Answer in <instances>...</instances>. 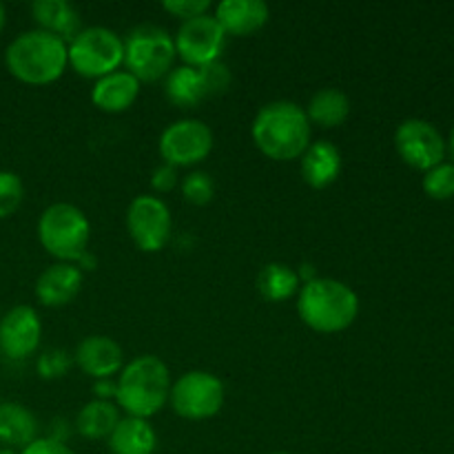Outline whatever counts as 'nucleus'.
I'll return each instance as SVG.
<instances>
[{"label":"nucleus","instance_id":"c756f323","mask_svg":"<svg viewBox=\"0 0 454 454\" xmlns=\"http://www.w3.org/2000/svg\"><path fill=\"white\" fill-rule=\"evenodd\" d=\"M164 12L173 13L180 20H191L195 16L211 12V0H164Z\"/></svg>","mask_w":454,"mask_h":454},{"label":"nucleus","instance_id":"6ab92c4d","mask_svg":"<svg viewBox=\"0 0 454 454\" xmlns=\"http://www.w3.org/2000/svg\"><path fill=\"white\" fill-rule=\"evenodd\" d=\"M31 16L38 22V29L49 31L65 43H69L82 29V16L67 0H34Z\"/></svg>","mask_w":454,"mask_h":454},{"label":"nucleus","instance_id":"aec40b11","mask_svg":"<svg viewBox=\"0 0 454 454\" xmlns=\"http://www.w3.org/2000/svg\"><path fill=\"white\" fill-rule=\"evenodd\" d=\"M164 93L180 109H191V106L200 105L202 100L211 98L202 67L191 65L173 67L168 71V75L164 78Z\"/></svg>","mask_w":454,"mask_h":454},{"label":"nucleus","instance_id":"4c0bfd02","mask_svg":"<svg viewBox=\"0 0 454 454\" xmlns=\"http://www.w3.org/2000/svg\"><path fill=\"white\" fill-rule=\"evenodd\" d=\"M448 146H450V153H452V160H454V127L450 131V142H448Z\"/></svg>","mask_w":454,"mask_h":454},{"label":"nucleus","instance_id":"473e14b6","mask_svg":"<svg viewBox=\"0 0 454 454\" xmlns=\"http://www.w3.org/2000/svg\"><path fill=\"white\" fill-rule=\"evenodd\" d=\"M18 454H75L67 443L56 442L51 437H38L29 443V446L22 448Z\"/></svg>","mask_w":454,"mask_h":454},{"label":"nucleus","instance_id":"b1692460","mask_svg":"<svg viewBox=\"0 0 454 454\" xmlns=\"http://www.w3.org/2000/svg\"><path fill=\"white\" fill-rule=\"evenodd\" d=\"M255 288L266 301H284L300 293L301 282L293 266L284 264V262H269L257 273Z\"/></svg>","mask_w":454,"mask_h":454},{"label":"nucleus","instance_id":"f257e3e1","mask_svg":"<svg viewBox=\"0 0 454 454\" xmlns=\"http://www.w3.org/2000/svg\"><path fill=\"white\" fill-rule=\"evenodd\" d=\"M251 136L266 158L288 162L300 158L313 142V124L297 102L273 100L255 114Z\"/></svg>","mask_w":454,"mask_h":454},{"label":"nucleus","instance_id":"393cba45","mask_svg":"<svg viewBox=\"0 0 454 454\" xmlns=\"http://www.w3.org/2000/svg\"><path fill=\"white\" fill-rule=\"evenodd\" d=\"M120 408L115 402H102V399H91L80 408L78 417H75V430L82 434L84 439H109L114 428L118 426Z\"/></svg>","mask_w":454,"mask_h":454},{"label":"nucleus","instance_id":"9b49d317","mask_svg":"<svg viewBox=\"0 0 454 454\" xmlns=\"http://www.w3.org/2000/svg\"><path fill=\"white\" fill-rule=\"evenodd\" d=\"M173 43H176V51L184 60V65L204 67L220 60L226 44V31L208 12L191 18V20H182L180 29L173 35Z\"/></svg>","mask_w":454,"mask_h":454},{"label":"nucleus","instance_id":"a211bd4d","mask_svg":"<svg viewBox=\"0 0 454 454\" xmlns=\"http://www.w3.org/2000/svg\"><path fill=\"white\" fill-rule=\"evenodd\" d=\"M301 177L313 189H326L341 173V151L331 140H315L300 155Z\"/></svg>","mask_w":454,"mask_h":454},{"label":"nucleus","instance_id":"72a5a7b5","mask_svg":"<svg viewBox=\"0 0 454 454\" xmlns=\"http://www.w3.org/2000/svg\"><path fill=\"white\" fill-rule=\"evenodd\" d=\"M93 395L96 399L102 402H115V395H118V380L109 377V380H96L93 381Z\"/></svg>","mask_w":454,"mask_h":454},{"label":"nucleus","instance_id":"bb28decb","mask_svg":"<svg viewBox=\"0 0 454 454\" xmlns=\"http://www.w3.org/2000/svg\"><path fill=\"white\" fill-rule=\"evenodd\" d=\"M421 186L433 200L454 198V162H442L437 167L428 168L424 173Z\"/></svg>","mask_w":454,"mask_h":454},{"label":"nucleus","instance_id":"c9c22d12","mask_svg":"<svg viewBox=\"0 0 454 454\" xmlns=\"http://www.w3.org/2000/svg\"><path fill=\"white\" fill-rule=\"evenodd\" d=\"M96 264H98V257L93 255L91 251L82 253V255H80V260L75 262V266H78V269L82 270V273H84V270H93V269H96Z\"/></svg>","mask_w":454,"mask_h":454},{"label":"nucleus","instance_id":"9d476101","mask_svg":"<svg viewBox=\"0 0 454 454\" xmlns=\"http://www.w3.org/2000/svg\"><path fill=\"white\" fill-rule=\"evenodd\" d=\"M213 145H215V137L204 120L182 118L168 124L160 133L158 149L164 162L177 168L193 167V164L207 160L213 151Z\"/></svg>","mask_w":454,"mask_h":454},{"label":"nucleus","instance_id":"e433bc0d","mask_svg":"<svg viewBox=\"0 0 454 454\" xmlns=\"http://www.w3.org/2000/svg\"><path fill=\"white\" fill-rule=\"evenodd\" d=\"M4 25H7V9H4V4L0 3V31L4 29Z\"/></svg>","mask_w":454,"mask_h":454},{"label":"nucleus","instance_id":"20e7f679","mask_svg":"<svg viewBox=\"0 0 454 454\" xmlns=\"http://www.w3.org/2000/svg\"><path fill=\"white\" fill-rule=\"evenodd\" d=\"M297 313L317 333H341L359 315V297L348 284L333 278H315L297 293Z\"/></svg>","mask_w":454,"mask_h":454},{"label":"nucleus","instance_id":"ea45409f","mask_svg":"<svg viewBox=\"0 0 454 454\" xmlns=\"http://www.w3.org/2000/svg\"><path fill=\"white\" fill-rule=\"evenodd\" d=\"M269 454H291V452H269Z\"/></svg>","mask_w":454,"mask_h":454},{"label":"nucleus","instance_id":"423d86ee","mask_svg":"<svg viewBox=\"0 0 454 454\" xmlns=\"http://www.w3.org/2000/svg\"><path fill=\"white\" fill-rule=\"evenodd\" d=\"M176 43L164 27L153 22H142L133 27L124 38V62L129 74L140 82L167 78L176 62Z\"/></svg>","mask_w":454,"mask_h":454},{"label":"nucleus","instance_id":"2f4dec72","mask_svg":"<svg viewBox=\"0 0 454 454\" xmlns=\"http://www.w3.org/2000/svg\"><path fill=\"white\" fill-rule=\"evenodd\" d=\"M180 182V176H177V168L171 167V164L162 162L151 171V189L158 191V193H168L173 191Z\"/></svg>","mask_w":454,"mask_h":454},{"label":"nucleus","instance_id":"6e6552de","mask_svg":"<svg viewBox=\"0 0 454 454\" xmlns=\"http://www.w3.org/2000/svg\"><path fill=\"white\" fill-rule=\"evenodd\" d=\"M226 402L224 381L208 371H189L171 386L168 403L180 417L204 421L215 417Z\"/></svg>","mask_w":454,"mask_h":454},{"label":"nucleus","instance_id":"0eeeda50","mask_svg":"<svg viewBox=\"0 0 454 454\" xmlns=\"http://www.w3.org/2000/svg\"><path fill=\"white\" fill-rule=\"evenodd\" d=\"M69 67L84 78H102L124 62V38L105 25L82 27L67 43Z\"/></svg>","mask_w":454,"mask_h":454},{"label":"nucleus","instance_id":"7c9ffc66","mask_svg":"<svg viewBox=\"0 0 454 454\" xmlns=\"http://www.w3.org/2000/svg\"><path fill=\"white\" fill-rule=\"evenodd\" d=\"M204 78H207V87L211 96H217V93L226 91L231 84V69L222 60L211 62V65H204Z\"/></svg>","mask_w":454,"mask_h":454},{"label":"nucleus","instance_id":"4468645a","mask_svg":"<svg viewBox=\"0 0 454 454\" xmlns=\"http://www.w3.org/2000/svg\"><path fill=\"white\" fill-rule=\"evenodd\" d=\"M74 362L93 380H109L124 368V350L114 337L89 335L75 346Z\"/></svg>","mask_w":454,"mask_h":454},{"label":"nucleus","instance_id":"5701e85b","mask_svg":"<svg viewBox=\"0 0 454 454\" xmlns=\"http://www.w3.org/2000/svg\"><path fill=\"white\" fill-rule=\"evenodd\" d=\"M304 111L309 115L310 124H317V127L324 129L340 127L350 115V98L341 89L324 87L310 96Z\"/></svg>","mask_w":454,"mask_h":454},{"label":"nucleus","instance_id":"4be33fe9","mask_svg":"<svg viewBox=\"0 0 454 454\" xmlns=\"http://www.w3.org/2000/svg\"><path fill=\"white\" fill-rule=\"evenodd\" d=\"M106 442L111 454H153L158 448V434L149 419L122 417Z\"/></svg>","mask_w":454,"mask_h":454},{"label":"nucleus","instance_id":"7ed1b4c3","mask_svg":"<svg viewBox=\"0 0 454 454\" xmlns=\"http://www.w3.org/2000/svg\"><path fill=\"white\" fill-rule=\"evenodd\" d=\"M4 65L25 84L56 82L69 65L67 43L38 27L22 31L4 49Z\"/></svg>","mask_w":454,"mask_h":454},{"label":"nucleus","instance_id":"39448f33","mask_svg":"<svg viewBox=\"0 0 454 454\" xmlns=\"http://www.w3.org/2000/svg\"><path fill=\"white\" fill-rule=\"evenodd\" d=\"M38 239L58 262H75L89 251L91 224L80 207L71 202H53L40 213Z\"/></svg>","mask_w":454,"mask_h":454},{"label":"nucleus","instance_id":"c85d7f7f","mask_svg":"<svg viewBox=\"0 0 454 454\" xmlns=\"http://www.w3.org/2000/svg\"><path fill=\"white\" fill-rule=\"evenodd\" d=\"M71 364H74V355H69L60 346H51V348H44L38 355L35 371H38L43 380H60V377L69 372Z\"/></svg>","mask_w":454,"mask_h":454},{"label":"nucleus","instance_id":"1a4fd4ad","mask_svg":"<svg viewBox=\"0 0 454 454\" xmlns=\"http://www.w3.org/2000/svg\"><path fill=\"white\" fill-rule=\"evenodd\" d=\"M127 231L140 251H162L173 233L171 208L158 195H137L127 208Z\"/></svg>","mask_w":454,"mask_h":454},{"label":"nucleus","instance_id":"dca6fc26","mask_svg":"<svg viewBox=\"0 0 454 454\" xmlns=\"http://www.w3.org/2000/svg\"><path fill=\"white\" fill-rule=\"evenodd\" d=\"M213 16L226 34L251 35L269 22L270 7L264 0H220Z\"/></svg>","mask_w":454,"mask_h":454},{"label":"nucleus","instance_id":"412c9836","mask_svg":"<svg viewBox=\"0 0 454 454\" xmlns=\"http://www.w3.org/2000/svg\"><path fill=\"white\" fill-rule=\"evenodd\" d=\"M38 439V421L34 412L18 402L0 403V446L20 452Z\"/></svg>","mask_w":454,"mask_h":454},{"label":"nucleus","instance_id":"ddd939ff","mask_svg":"<svg viewBox=\"0 0 454 454\" xmlns=\"http://www.w3.org/2000/svg\"><path fill=\"white\" fill-rule=\"evenodd\" d=\"M43 322L34 306L18 304L0 317V353L12 362H22L38 350Z\"/></svg>","mask_w":454,"mask_h":454},{"label":"nucleus","instance_id":"f8f14e48","mask_svg":"<svg viewBox=\"0 0 454 454\" xmlns=\"http://www.w3.org/2000/svg\"><path fill=\"white\" fill-rule=\"evenodd\" d=\"M395 149L402 160L419 171L437 167L446 158V140L433 122L408 118L395 131Z\"/></svg>","mask_w":454,"mask_h":454},{"label":"nucleus","instance_id":"58836bf2","mask_svg":"<svg viewBox=\"0 0 454 454\" xmlns=\"http://www.w3.org/2000/svg\"><path fill=\"white\" fill-rule=\"evenodd\" d=\"M0 454H18V450H12V448H0Z\"/></svg>","mask_w":454,"mask_h":454},{"label":"nucleus","instance_id":"a878e982","mask_svg":"<svg viewBox=\"0 0 454 454\" xmlns=\"http://www.w3.org/2000/svg\"><path fill=\"white\" fill-rule=\"evenodd\" d=\"M25 200V184L18 173L0 168V220H7L20 208Z\"/></svg>","mask_w":454,"mask_h":454},{"label":"nucleus","instance_id":"f3484780","mask_svg":"<svg viewBox=\"0 0 454 454\" xmlns=\"http://www.w3.org/2000/svg\"><path fill=\"white\" fill-rule=\"evenodd\" d=\"M140 96V80L127 69H115L111 74L102 75L93 82L91 102L102 111L120 114L133 106V102Z\"/></svg>","mask_w":454,"mask_h":454},{"label":"nucleus","instance_id":"cd10ccee","mask_svg":"<svg viewBox=\"0 0 454 454\" xmlns=\"http://www.w3.org/2000/svg\"><path fill=\"white\" fill-rule=\"evenodd\" d=\"M182 195L186 202L195 207H204L215 195V180L207 171H191L182 177Z\"/></svg>","mask_w":454,"mask_h":454},{"label":"nucleus","instance_id":"f03ea898","mask_svg":"<svg viewBox=\"0 0 454 454\" xmlns=\"http://www.w3.org/2000/svg\"><path fill=\"white\" fill-rule=\"evenodd\" d=\"M118 380V395L115 403L127 417H149L158 415L168 403L171 395V371L167 364L155 355H140L124 364L120 371Z\"/></svg>","mask_w":454,"mask_h":454},{"label":"nucleus","instance_id":"f704fd0d","mask_svg":"<svg viewBox=\"0 0 454 454\" xmlns=\"http://www.w3.org/2000/svg\"><path fill=\"white\" fill-rule=\"evenodd\" d=\"M295 270H297V278H300L301 284H309V282H313L315 278H319L317 269H315V266L310 264V262H304V264L297 266Z\"/></svg>","mask_w":454,"mask_h":454},{"label":"nucleus","instance_id":"2eb2a0df","mask_svg":"<svg viewBox=\"0 0 454 454\" xmlns=\"http://www.w3.org/2000/svg\"><path fill=\"white\" fill-rule=\"evenodd\" d=\"M84 273L71 262H53L35 279V297L43 306H67L82 291Z\"/></svg>","mask_w":454,"mask_h":454}]
</instances>
